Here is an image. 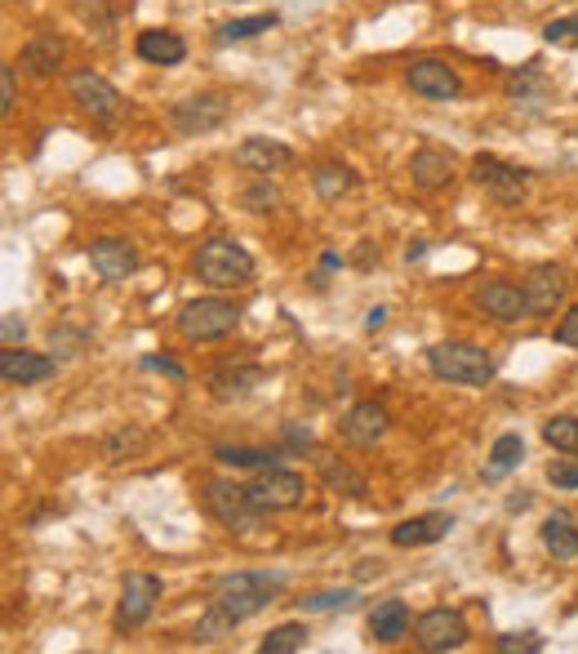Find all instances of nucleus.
Masks as SVG:
<instances>
[{
  "label": "nucleus",
  "mask_w": 578,
  "mask_h": 654,
  "mask_svg": "<svg viewBox=\"0 0 578 654\" xmlns=\"http://www.w3.org/2000/svg\"><path fill=\"white\" fill-rule=\"evenodd\" d=\"M423 254H427V246H423V241H414V246L405 250V259H423Z\"/></svg>",
  "instance_id": "nucleus-49"
},
{
  "label": "nucleus",
  "mask_w": 578,
  "mask_h": 654,
  "mask_svg": "<svg viewBox=\"0 0 578 654\" xmlns=\"http://www.w3.org/2000/svg\"><path fill=\"white\" fill-rule=\"evenodd\" d=\"M134 54L143 63H152V67H178L187 58V41L178 32H170V28H148V32H139Z\"/></svg>",
  "instance_id": "nucleus-22"
},
{
  "label": "nucleus",
  "mask_w": 578,
  "mask_h": 654,
  "mask_svg": "<svg viewBox=\"0 0 578 654\" xmlns=\"http://www.w3.org/2000/svg\"><path fill=\"white\" fill-rule=\"evenodd\" d=\"M405 85L418 98H432V102H449V98L462 94V80H458V72L445 58H414L405 67Z\"/></svg>",
  "instance_id": "nucleus-11"
},
{
  "label": "nucleus",
  "mask_w": 578,
  "mask_h": 654,
  "mask_svg": "<svg viewBox=\"0 0 578 654\" xmlns=\"http://www.w3.org/2000/svg\"><path fill=\"white\" fill-rule=\"evenodd\" d=\"M174 325H178V335L187 344H214V339H227L241 325V307L231 303V298L205 294V298L183 303L178 316H174Z\"/></svg>",
  "instance_id": "nucleus-5"
},
{
  "label": "nucleus",
  "mask_w": 578,
  "mask_h": 654,
  "mask_svg": "<svg viewBox=\"0 0 578 654\" xmlns=\"http://www.w3.org/2000/svg\"><path fill=\"white\" fill-rule=\"evenodd\" d=\"M468 636H472L468 632V619H462V610H454V606H436V610H427V614L414 619V641L427 654L458 650V645H468Z\"/></svg>",
  "instance_id": "nucleus-7"
},
{
  "label": "nucleus",
  "mask_w": 578,
  "mask_h": 654,
  "mask_svg": "<svg viewBox=\"0 0 578 654\" xmlns=\"http://www.w3.org/2000/svg\"><path fill=\"white\" fill-rule=\"evenodd\" d=\"M427 370L445 383H458V388H490L494 383V357L477 344H458V339H445V344H432L427 348Z\"/></svg>",
  "instance_id": "nucleus-3"
},
{
  "label": "nucleus",
  "mask_w": 578,
  "mask_h": 654,
  "mask_svg": "<svg viewBox=\"0 0 578 654\" xmlns=\"http://www.w3.org/2000/svg\"><path fill=\"white\" fill-rule=\"evenodd\" d=\"M231 161H237V170H246V174L268 178V174H281L285 165H294V152L285 143H276V139L254 134V139H246L237 152H231Z\"/></svg>",
  "instance_id": "nucleus-16"
},
{
  "label": "nucleus",
  "mask_w": 578,
  "mask_h": 654,
  "mask_svg": "<svg viewBox=\"0 0 578 654\" xmlns=\"http://www.w3.org/2000/svg\"><path fill=\"white\" fill-rule=\"evenodd\" d=\"M307 645V628L303 623H281L259 641V654H298Z\"/></svg>",
  "instance_id": "nucleus-32"
},
{
  "label": "nucleus",
  "mask_w": 578,
  "mask_h": 654,
  "mask_svg": "<svg viewBox=\"0 0 578 654\" xmlns=\"http://www.w3.org/2000/svg\"><path fill=\"white\" fill-rule=\"evenodd\" d=\"M214 459L222 468H272V450H254V446H214Z\"/></svg>",
  "instance_id": "nucleus-33"
},
{
  "label": "nucleus",
  "mask_w": 578,
  "mask_h": 654,
  "mask_svg": "<svg viewBox=\"0 0 578 654\" xmlns=\"http://www.w3.org/2000/svg\"><path fill=\"white\" fill-rule=\"evenodd\" d=\"M521 285H525V298H530V316H552L565 303L569 276L556 263H538V268H530V276Z\"/></svg>",
  "instance_id": "nucleus-15"
},
{
  "label": "nucleus",
  "mask_w": 578,
  "mask_h": 654,
  "mask_svg": "<svg viewBox=\"0 0 578 654\" xmlns=\"http://www.w3.org/2000/svg\"><path fill=\"white\" fill-rule=\"evenodd\" d=\"M312 187H316L320 200H342L347 192L357 187V174L347 170V165H338V161H325V165L312 170Z\"/></svg>",
  "instance_id": "nucleus-27"
},
{
  "label": "nucleus",
  "mask_w": 578,
  "mask_h": 654,
  "mask_svg": "<svg viewBox=\"0 0 578 654\" xmlns=\"http://www.w3.org/2000/svg\"><path fill=\"white\" fill-rule=\"evenodd\" d=\"M285 588V575H263V570H237L214 579V606H222L227 614H237L241 623L254 619L259 610H268Z\"/></svg>",
  "instance_id": "nucleus-2"
},
{
  "label": "nucleus",
  "mask_w": 578,
  "mask_h": 654,
  "mask_svg": "<svg viewBox=\"0 0 578 654\" xmlns=\"http://www.w3.org/2000/svg\"><path fill=\"white\" fill-rule=\"evenodd\" d=\"M85 344H89L85 330H54V335H50V348H54L58 357H76V348H85Z\"/></svg>",
  "instance_id": "nucleus-40"
},
{
  "label": "nucleus",
  "mask_w": 578,
  "mask_h": 654,
  "mask_svg": "<svg viewBox=\"0 0 578 654\" xmlns=\"http://www.w3.org/2000/svg\"><path fill=\"white\" fill-rule=\"evenodd\" d=\"M388 410L379 405V401H361V405H352L342 414V423H338V432H342V442L347 446H357V450H374L383 436H388Z\"/></svg>",
  "instance_id": "nucleus-13"
},
{
  "label": "nucleus",
  "mask_w": 578,
  "mask_h": 654,
  "mask_svg": "<svg viewBox=\"0 0 578 654\" xmlns=\"http://www.w3.org/2000/svg\"><path fill=\"white\" fill-rule=\"evenodd\" d=\"M499 650H503V654H512V650L538 654V650H543V636H538V632H508V636H499Z\"/></svg>",
  "instance_id": "nucleus-39"
},
{
  "label": "nucleus",
  "mask_w": 578,
  "mask_h": 654,
  "mask_svg": "<svg viewBox=\"0 0 578 654\" xmlns=\"http://www.w3.org/2000/svg\"><path fill=\"white\" fill-rule=\"evenodd\" d=\"M276 23H281L276 14H254V19H231V23H222V28H218V45H231V41H250V36H259V32L276 28Z\"/></svg>",
  "instance_id": "nucleus-35"
},
{
  "label": "nucleus",
  "mask_w": 578,
  "mask_h": 654,
  "mask_svg": "<svg viewBox=\"0 0 578 654\" xmlns=\"http://www.w3.org/2000/svg\"><path fill=\"white\" fill-rule=\"evenodd\" d=\"M503 89H508V98H512V102H543V98L552 94V80H547V76L530 63V67H516V72L508 76V85H503Z\"/></svg>",
  "instance_id": "nucleus-29"
},
{
  "label": "nucleus",
  "mask_w": 578,
  "mask_h": 654,
  "mask_svg": "<svg viewBox=\"0 0 578 654\" xmlns=\"http://www.w3.org/2000/svg\"><path fill=\"white\" fill-rule=\"evenodd\" d=\"M63 58H67V41H63L58 32H36V36H28V45L19 50V63H23L32 76H41V80H50V76L63 67Z\"/></svg>",
  "instance_id": "nucleus-21"
},
{
  "label": "nucleus",
  "mask_w": 578,
  "mask_h": 654,
  "mask_svg": "<svg viewBox=\"0 0 578 654\" xmlns=\"http://www.w3.org/2000/svg\"><path fill=\"white\" fill-rule=\"evenodd\" d=\"M0 335H6V348H14V344L28 339V325L19 316H6V320H0Z\"/></svg>",
  "instance_id": "nucleus-45"
},
{
  "label": "nucleus",
  "mask_w": 578,
  "mask_h": 654,
  "mask_svg": "<svg viewBox=\"0 0 578 654\" xmlns=\"http://www.w3.org/2000/svg\"><path fill=\"white\" fill-rule=\"evenodd\" d=\"M454 530V516L449 512H423V516H410L401 525H392V548H427V543H440L445 534Z\"/></svg>",
  "instance_id": "nucleus-19"
},
{
  "label": "nucleus",
  "mask_w": 578,
  "mask_h": 654,
  "mask_svg": "<svg viewBox=\"0 0 578 654\" xmlns=\"http://www.w3.org/2000/svg\"><path fill=\"white\" fill-rule=\"evenodd\" d=\"M543 442L560 455H578V418L574 414H552L543 423Z\"/></svg>",
  "instance_id": "nucleus-31"
},
{
  "label": "nucleus",
  "mask_w": 578,
  "mask_h": 654,
  "mask_svg": "<svg viewBox=\"0 0 578 654\" xmlns=\"http://www.w3.org/2000/svg\"><path fill=\"white\" fill-rule=\"evenodd\" d=\"M263 379H268L263 366H231V370H218V374L209 379V388H214L218 401H241V396H250L254 388H263Z\"/></svg>",
  "instance_id": "nucleus-24"
},
{
  "label": "nucleus",
  "mask_w": 578,
  "mask_h": 654,
  "mask_svg": "<svg viewBox=\"0 0 578 654\" xmlns=\"http://www.w3.org/2000/svg\"><path fill=\"white\" fill-rule=\"evenodd\" d=\"M192 272L209 290H246L254 281V259L231 237H209V241H200V250L192 259Z\"/></svg>",
  "instance_id": "nucleus-1"
},
{
  "label": "nucleus",
  "mask_w": 578,
  "mask_h": 654,
  "mask_svg": "<svg viewBox=\"0 0 578 654\" xmlns=\"http://www.w3.org/2000/svg\"><path fill=\"white\" fill-rule=\"evenodd\" d=\"M285 446H290V450H307V446H312V432L290 423V427H285Z\"/></svg>",
  "instance_id": "nucleus-46"
},
{
  "label": "nucleus",
  "mask_w": 578,
  "mask_h": 654,
  "mask_svg": "<svg viewBox=\"0 0 578 654\" xmlns=\"http://www.w3.org/2000/svg\"><path fill=\"white\" fill-rule=\"evenodd\" d=\"M54 357L45 352H23V348H6L0 352V379H6L10 388H36L45 379H54Z\"/></svg>",
  "instance_id": "nucleus-18"
},
{
  "label": "nucleus",
  "mask_w": 578,
  "mask_h": 654,
  "mask_svg": "<svg viewBox=\"0 0 578 654\" xmlns=\"http://www.w3.org/2000/svg\"><path fill=\"white\" fill-rule=\"evenodd\" d=\"M67 94H72V102L80 107V112H85L94 126H116V121L126 117L121 89H116L111 80H102L98 72H76V76L67 80Z\"/></svg>",
  "instance_id": "nucleus-6"
},
{
  "label": "nucleus",
  "mask_w": 578,
  "mask_h": 654,
  "mask_svg": "<svg viewBox=\"0 0 578 654\" xmlns=\"http://www.w3.org/2000/svg\"><path fill=\"white\" fill-rule=\"evenodd\" d=\"M547 481H552L556 490H578V464H574V459H556V464L547 468Z\"/></svg>",
  "instance_id": "nucleus-41"
},
{
  "label": "nucleus",
  "mask_w": 578,
  "mask_h": 654,
  "mask_svg": "<svg viewBox=\"0 0 578 654\" xmlns=\"http://www.w3.org/2000/svg\"><path fill=\"white\" fill-rule=\"evenodd\" d=\"M246 490H250L254 508H263V512H290V508H303V499H307V481L290 468H259V477Z\"/></svg>",
  "instance_id": "nucleus-8"
},
{
  "label": "nucleus",
  "mask_w": 578,
  "mask_h": 654,
  "mask_svg": "<svg viewBox=\"0 0 578 654\" xmlns=\"http://www.w3.org/2000/svg\"><path fill=\"white\" fill-rule=\"evenodd\" d=\"M370 636L379 645H396L401 636H410V606L401 597H388L370 610Z\"/></svg>",
  "instance_id": "nucleus-23"
},
{
  "label": "nucleus",
  "mask_w": 578,
  "mask_h": 654,
  "mask_svg": "<svg viewBox=\"0 0 578 654\" xmlns=\"http://www.w3.org/2000/svg\"><path fill=\"white\" fill-rule=\"evenodd\" d=\"M316 468H320L325 490H334V494H347V499H366L370 494V481L357 468H347L342 459H320Z\"/></svg>",
  "instance_id": "nucleus-26"
},
{
  "label": "nucleus",
  "mask_w": 578,
  "mask_h": 654,
  "mask_svg": "<svg viewBox=\"0 0 578 654\" xmlns=\"http://www.w3.org/2000/svg\"><path fill=\"white\" fill-rule=\"evenodd\" d=\"M508 508H512V512H525V508H530V494H512Z\"/></svg>",
  "instance_id": "nucleus-48"
},
{
  "label": "nucleus",
  "mask_w": 578,
  "mask_h": 654,
  "mask_svg": "<svg viewBox=\"0 0 578 654\" xmlns=\"http://www.w3.org/2000/svg\"><path fill=\"white\" fill-rule=\"evenodd\" d=\"M543 41H547V45H578V14L552 19V23L543 28Z\"/></svg>",
  "instance_id": "nucleus-38"
},
{
  "label": "nucleus",
  "mask_w": 578,
  "mask_h": 654,
  "mask_svg": "<svg viewBox=\"0 0 578 654\" xmlns=\"http://www.w3.org/2000/svg\"><path fill=\"white\" fill-rule=\"evenodd\" d=\"M241 205H246L250 214H272V209L281 205V192H276L268 178H259V183H254V187L241 196Z\"/></svg>",
  "instance_id": "nucleus-37"
},
{
  "label": "nucleus",
  "mask_w": 578,
  "mask_h": 654,
  "mask_svg": "<svg viewBox=\"0 0 578 654\" xmlns=\"http://www.w3.org/2000/svg\"><path fill=\"white\" fill-rule=\"evenodd\" d=\"M200 503H205V512H209L218 525H227L231 534L263 530V516H268L263 508H254V499H250L246 486L227 481V477H209V481L200 486Z\"/></svg>",
  "instance_id": "nucleus-4"
},
{
  "label": "nucleus",
  "mask_w": 578,
  "mask_h": 654,
  "mask_svg": "<svg viewBox=\"0 0 578 654\" xmlns=\"http://www.w3.org/2000/svg\"><path fill=\"white\" fill-rule=\"evenodd\" d=\"M472 178H477V187H486L499 205H521V200H525V170H516V165H508V161H499V156H490V152H481V156L472 161Z\"/></svg>",
  "instance_id": "nucleus-12"
},
{
  "label": "nucleus",
  "mask_w": 578,
  "mask_h": 654,
  "mask_svg": "<svg viewBox=\"0 0 578 654\" xmlns=\"http://www.w3.org/2000/svg\"><path fill=\"white\" fill-rule=\"evenodd\" d=\"M543 548L552 553V557H560V562H574L578 557V521L569 516V512H552L547 521H543Z\"/></svg>",
  "instance_id": "nucleus-25"
},
{
  "label": "nucleus",
  "mask_w": 578,
  "mask_h": 654,
  "mask_svg": "<svg viewBox=\"0 0 578 654\" xmlns=\"http://www.w3.org/2000/svg\"><path fill=\"white\" fill-rule=\"evenodd\" d=\"M237 623H241L237 614H227L222 606H214V601H209V610L200 614V623H196V632H192V636H196L200 645H214V641H227L231 632H237Z\"/></svg>",
  "instance_id": "nucleus-30"
},
{
  "label": "nucleus",
  "mask_w": 578,
  "mask_h": 654,
  "mask_svg": "<svg viewBox=\"0 0 578 654\" xmlns=\"http://www.w3.org/2000/svg\"><path fill=\"white\" fill-rule=\"evenodd\" d=\"M89 268H94L102 281L121 285L126 276L139 272V250H134L126 237H98V241H89Z\"/></svg>",
  "instance_id": "nucleus-14"
},
{
  "label": "nucleus",
  "mask_w": 578,
  "mask_h": 654,
  "mask_svg": "<svg viewBox=\"0 0 578 654\" xmlns=\"http://www.w3.org/2000/svg\"><path fill=\"white\" fill-rule=\"evenodd\" d=\"M383 325H388V307H370L366 312V330L374 335V330H383Z\"/></svg>",
  "instance_id": "nucleus-47"
},
{
  "label": "nucleus",
  "mask_w": 578,
  "mask_h": 654,
  "mask_svg": "<svg viewBox=\"0 0 578 654\" xmlns=\"http://www.w3.org/2000/svg\"><path fill=\"white\" fill-rule=\"evenodd\" d=\"M143 370H156V374H165V379H187V370L178 366V361H170V357H143Z\"/></svg>",
  "instance_id": "nucleus-44"
},
{
  "label": "nucleus",
  "mask_w": 578,
  "mask_h": 654,
  "mask_svg": "<svg viewBox=\"0 0 578 654\" xmlns=\"http://www.w3.org/2000/svg\"><path fill=\"white\" fill-rule=\"evenodd\" d=\"M352 601H357V588H329V592H312V597L303 601V610L325 614V610H347Z\"/></svg>",
  "instance_id": "nucleus-36"
},
{
  "label": "nucleus",
  "mask_w": 578,
  "mask_h": 654,
  "mask_svg": "<svg viewBox=\"0 0 578 654\" xmlns=\"http://www.w3.org/2000/svg\"><path fill=\"white\" fill-rule=\"evenodd\" d=\"M14 67H0V117H14Z\"/></svg>",
  "instance_id": "nucleus-43"
},
{
  "label": "nucleus",
  "mask_w": 578,
  "mask_h": 654,
  "mask_svg": "<svg viewBox=\"0 0 578 654\" xmlns=\"http://www.w3.org/2000/svg\"><path fill=\"white\" fill-rule=\"evenodd\" d=\"M222 121H227V98H222V94H192V98H183V102L170 107V126H174V134H183V139L209 134V130H218Z\"/></svg>",
  "instance_id": "nucleus-9"
},
{
  "label": "nucleus",
  "mask_w": 578,
  "mask_h": 654,
  "mask_svg": "<svg viewBox=\"0 0 578 654\" xmlns=\"http://www.w3.org/2000/svg\"><path fill=\"white\" fill-rule=\"evenodd\" d=\"M556 344H565V348H578V303L560 316V325H556Z\"/></svg>",
  "instance_id": "nucleus-42"
},
{
  "label": "nucleus",
  "mask_w": 578,
  "mask_h": 654,
  "mask_svg": "<svg viewBox=\"0 0 578 654\" xmlns=\"http://www.w3.org/2000/svg\"><path fill=\"white\" fill-rule=\"evenodd\" d=\"M410 178H414V187H423V192H445V187L458 178V165H454V156L440 152V148H418V152L410 156Z\"/></svg>",
  "instance_id": "nucleus-20"
},
{
  "label": "nucleus",
  "mask_w": 578,
  "mask_h": 654,
  "mask_svg": "<svg viewBox=\"0 0 578 654\" xmlns=\"http://www.w3.org/2000/svg\"><path fill=\"white\" fill-rule=\"evenodd\" d=\"M481 312L499 325H516L530 316V298H525V285H512V281H486L481 294H477Z\"/></svg>",
  "instance_id": "nucleus-17"
},
{
  "label": "nucleus",
  "mask_w": 578,
  "mask_h": 654,
  "mask_svg": "<svg viewBox=\"0 0 578 654\" xmlns=\"http://www.w3.org/2000/svg\"><path fill=\"white\" fill-rule=\"evenodd\" d=\"M156 601H161V579L156 575H130L121 588V601H116V628L121 632L143 628L152 619Z\"/></svg>",
  "instance_id": "nucleus-10"
},
{
  "label": "nucleus",
  "mask_w": 578,
  "mask_h": 654,
  "mask_svg": "<svg viewBox=\"0 0 578 654\" xmlns=\"http://www.w3.org/2000/svg\"><path fill=\"white\" fill-rule=\"evenodd\" d=\"M521 459H525V442L516 432H508V436H499L494 442V450H490V464H486V481H503L508 472H516L521 468Z\"/></svg>",
  "instance_id": "nucleus-28"
},
{
  "label": "nucleus",
  "mask_w": 578,
  "mask_h": 654,
  "mask_svg": "<svg viewBox=\"0 0 578 654\" xmlns=\"http://www.w3.org/2000/svg\"><path fill=\"white\" fill-rule=\"evenodd\" d=\"M143 446H148V432H143V427H121V432H111L107 442H102V455H107L111 464H121V459L139 455Z\"/></svg>",
  "instance_id": "nucleus-34"
}]
</instances>
